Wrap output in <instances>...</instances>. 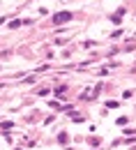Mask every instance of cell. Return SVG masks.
I'll use <instances>...</instances> for the list:
<instances>
[{"mask_svg": "<svg viewBox=\"0 0 136 150\" xmlns=\"http://www.w3.org/2000/svg\"><path fill=\"white\" fill-rule=\"evenodd\" d=\"M69 21H72V12H58V14H53L51 23H53V25H65V23H69Z\"/></svg>", "mask_w": 136, "mask_h": 150, "instance_id": "6da1fadb", "label": "cell"}, {"mask_svg": "<svg viewBox=\"0 0 136 150\" xmlns=\"http://www.w3.org/2000/svg\"><path fill=\"white\" fill-rule=\"evenodd\" d=\"M122 16H125V7H120V9H118L116 14L111 16V21H113L116 25H120V23H122Z\"/></svg>", "mask_w": 136, "mask_h": 150, "instance_id": "7a4b0ae2", "label": "cell"}, {"mask_svg": "<svg viewBox=\"0 0 136 150\" xmlns=\"http://www.w3.org/2000/svg\"><path fill=\"white\" fill-rule=\"evenodd\" d=\"M58 141H60V143H67V141H69V136L62 132V134H58Z\"/></svg>", "mask_w": 136, "mask_h": 150, "instance_id": "3957f363", "label": "cell"}, {"mask_svg": "<svg viewBox=\"0 0 136 150\" xmlns=\"http://www.w3.org/2000/svg\"><path fill=\"white\" fill-rule=\"evenodd\" d=\"M21 23H23V19H19V21H12V23H9V28H19Z\"/></svg>", "mask_w": 136, "mask_h": 150, "instance_id": "277c9868", "label": "cell"}]
</instances>
